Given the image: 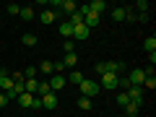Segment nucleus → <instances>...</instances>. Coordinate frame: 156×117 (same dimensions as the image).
<instances>
[{
  "label": "nucleus",
  "instance_id": "nucleus-11",
  "mask_svg": "<svg viewBox=\"0 0 156 117\" xmlns=\"http://www.w3.org/2000/svg\"><path fill=\"white\" fill-rule=\"evenodd\" d=\"M86 5H89V11L96 13V16H101V13L107 11V3H104V0H91V3H86Z\"/></svg>",
  "mask_w": 156,
  "mask_h": 117
},
{
  "label": "nucleus",
  "instance_id": "nucleus-22",
  "mask_svg": "<svg viewBox=\"0 0 156 117\" xmlns=\"http://www.w3.org/2000/svg\"><path fill=\"white\" fill-rule=\"evenodd\" d=\"M18 16H21L23 21H31L37 13H34V8H29V5H26V8H21V11H18Z\"/></svg>",
  "mask_w": 156,
  "mask_h": 117
},
{
  "label": "nucleus",
  "instance_id": "nucleus-27",
  "mask_svg": "<svg viewBox=\"0 0 156 117\" xmlns=\"http://www.w3.org/2000/svg\"><path fill=\"white\" fill-rule=\"evenodd\" d=\"M133 8H135V11H140V13H148V3H146V0H138Z\"/></svg>",
  "mask_w": 156,
  "mask_h": 117
},
{
  "label": "nucleus",
  "instance_id": "nucleus-13",
  "mask_svg": "<svg viewBox=\"0 0 156 117\" xmlns=\"http://www.w3.org/2000/svg\"><path fill=\"white\" fill-rule=\"evenodd\" d=\"M83 73H81V70H70V73H68V78H65V81H70V83H76V86H81V83H83Z\"/></svg>",
  "mask_w": 156,
  "mask_h": 117
},
{
  "label": "nucleus",
  "instance_id": "nucleus-18",
  "mask_svg": "<svg viewBox=\"0 0 156 117\" xmlns=\"http://www.w3.org/2000/svg\"><path fill=\"white\" fill-rule=\"evenodd\" d=\"M39 21L44 23V26H50V23L55 21V11H42L39 13Z\"/></svg>",
  "mask_w": 156,
  "mask_h": 117
},
{
  "label": "nucleus",
  "instance_id": "nucleus-20",
  "mask_svg": "<svg viewBox=\"0 0 156 117\" xmlns=\"http://www.w3.org/2000/svg\"><path fill=\"white\" fill-rule=\"evenodd\" d=\"M78 107H81L83 112H91V109H94V101H91L89 96H81V99H78Z\"/></svg>",
  "mask_w": 156,
  "mask_h": 117
},
{
  "label": "nucleus",
  "instance_id": "nucleus-19",
  "mask_svg": "<svg viewBox=\"0 0 156 117\" xmlns=\"http://www.w3.org/2000/svg\"><path fill=\"white\" fill-rule=\"evenodd\" d=\"M140 89H143V91H154V89H156V78H154V76H146L143 83H140Z\"/></svg>",
  "mask_w": 156,
  "mask_h": 117
},
{
  "label": "nucleus",
  "instance_id": "nucleus-21",
  "mask_svg": "<svg viewBox=\"0 0 156 117\" xmlns=\"http://www.w3.org/2000/svg\"><path fill=\"white\" fill-rule=\"evenodd\" d=\"M21 42H23V44H26V47H34V44H37V34L26 31V34H23V37H21Z\"/></svg>",
  "mask_w": 156,
  "mask_h": 117
},
{
  "label": "nucleus",
  "instance_id": "nucleus-28",
  "mask_svg": "<svg viewBox=\"0 0 156 117\" xmlns=\"http://www.w3.org/2000/svg\"><path fill=\"white\" fill-rule=\"evenodd\" d=\"M5 11L11 13V16H18V11H21V5H16V3H8V5H5Z\"/></svg>",
  "mask_w": 156,
  "mask_h": 117
},
{
  "label": "nucleus",
  "instance_id": "nucleus-10",
  "mask_svg": "<svg viewBox=\"0 0 156 117\" xmlns=\"http://www.w3.org/2000/svg\"><path fill=\"white\" fill-rule=\"evenodd\" d=\"M99 21H101V16H96V13H91V11L83 16V26L89 29V31H91L94 26H99Z\"/></svg>",
  "mask_w": 156,
  "mask_h": 117
},
{
  "label": "nucleus",
  "instance_id": "nucleus-17",
  "mask_svg": "<svg viewBox=\"0 0 156 117\" xmlns=\"http://www.w3.org/2000/svg\"><path fill=\"white\" fill-rule=\"evenodd\" d=\"M122 109H125V115H128V117H138V112H140V107L135 104V101H128V104H125Z\"/></svg>",
  "mask_w": 156,
  "mask_h": 117
},
{
  "label": "nucleus",
  "instance_id": "nucleus-2",
  "mask_svg": "<svg viewBox=\"0 0 156 117\" xmlns=\"http://www.w3.org/2000/svg\"><path fill=\"white\" fill-rule=\"evenodd\" d=\"M78 89H81V96H89V99H94L96 94H99V83H96V81H89V78H83V83L78 86Z\"/></svg>",
  "mask_w": 156,
  "mask_h": 117
},
{
  "label": "nucleus",
  "instance_id": "nucleus-30",
  "mask_svg": "<svg viewBox=\"0 0 156 117\" xmlns=\"http://www.w3.org/2000/svg\"><path fill=\"white\" fill-rule=\"evenodd\" d=\"M52 65H55V73H60V76H62V73H65V70H68V68H65V65H62V60H60V62H52Z\"/></svg>",
  "mask_w": 156,
  "mask_h": 117
},
{
  "label": "nucleus",
  "instance_id": "nucleus-15",
  "mask_svg": "<svg viewBox=\"0 0 156 117\" xmlns=\"http://www.w3.org/2000/svg\"><path fill=\"white\" fill-rule=\"evenodd\" d=\"M112 18L115 21H128V8H112Z\"/></svg>",
  "mask_w": 156,
  "mask_h": 117
},
{
  "label": "nucleus",
  "instance_id": "nucleus-14",
  "mask_svg": "<svg viewBox=\"0 0 156 117\" xmlns=\"http://www.w3.org/2000/svg\"><path fill=\"white\" fill-rule=\"evenodd\" d=\"M62 65H65V68H76V65H78V55H76V52H65Z\"/></svg>",
  "mask_w": 156,
  "mask_h": 117
},
{
  "label": "nucleus",
  "instance_id": "nucleus-3",
  "mask_svg": "<svg viewBox=\"0 0 156 117\" xmlns=\"http://www.w3.org/2000/svg\"><path fill=\"white\" fill-rule=\"evenodd\" d=\"M125 94H128V99H130V101H135V104H138V107H143L146 91L140 89V86H128V91H125Z\"/></svg>",
  "mask_w": 156,
  "mask_h": 117
},
{
  "label": "nucleus",
  "instance_id": "nucleus-1",
  "mask_svg": "<svg viewBox=\"0 0 156 117\" xmlns=\"http://www.w3.org/2000/svg\"><path fill=\"white\" fill-rule=\"evenodd\" d=\"M99 89H107V91L120 89V78H117V73H101V83H99Z\"/></svg>",
  "mask_w": 156,
  "mask_h": 117
},
{
  "label": "nucleus",
  "instance_id": "nucleus-5",
  "mask_svg": "<svg viewBox=\"0 0 156 117\" xmlns=\"http://www.w3.org/2000/svg\"><path fill=\"white\" fill-rule=\"evenodd\" d=\"M47 83H50V89H52V94H55V91H60V89H65V76H60V73H55V76H50L47 78Z\"/></svg>",
  "mask_w": 156,
  "mask_h": 117
},
{
  "label": "nucleus",
  "instance_id": "nucleus-32",
  "mask_svg": "<svg viewBox=\"0 0 156 117\" xmlns=\"http://www.w3.org/2000/svg\"><path fill=\"white\" fill-rule=\"evenodd\" d=\"M3 73H5V70H3V68H0V76H3Z\"/></svg>",
  "mask_w": 156,
  "mask_h": 117
},
{
  "label": "nucleus",
  "instance_id": "nucleus-12",
  "mask_svg": "<svg viewBox=\"0 0 156 117\" xmlns=\"http://www.w3.org/2000/svg\"><path fill=\"white\" fill-rule=\"evenodd\" d=\"M57 31H60V37H62V39H73V23H70V21H62Z\"/></svg>",
  "mask_w": 156,
  "mask_h": 117
},
{
  "label": "nucleus",
  "instance_id": "nucleus-31",
  "mask_svg": "<svg viewBox=\"0 0 156 117\" xmlns=\"http://www.w3.org/2000/svg\"><path fill=\"white\" fill-rule=\"evenodd\" d=\"M5 104H8V96L3 94V91H0V109H3V107H5Z\"/></svg>",
  "mask_w": 156,
  "mask_h": 117
},
{
  "label": "nucleus",
  "instance_id": "nucleus-16",
  "mask_svg": "<svg viewBox=\"0 0 156 117\" xmlns=\"http://www.w3.org/2000/svg\"><path fill=\"white\" fill-rule=\"evenodd\" d=\"M37 70H39V73H44L47 78H50V76H55V65H52L50 60H44V62H42V65L37 68Z\"/></svg>",
  "mask_w": 156,
  "mask_h": 117
},
{
  "label": "nucleus",
  "instance_id": "nucleus-6",
  "mask_svg": "<svg viewBox=\"0 0 156 117\" xmlns=\"http://www.w3.org/2000/svg\"><path fill=\"white\" fill-rule=\"evenodd\" d=\"M39 101H42V109H57V94H44V96H39Z\"/></svg>",
  "mask_w": 156,
  "mask_h": 117
},
{
  "label": "nucleus",
  "instance_id": "nucleus-9",
  "mask_svg": "<svg viewBox=\"0 0 156 117\" xmlns=\"http://www.w3.org/2000/svg\"><path fill=\"white\" fill-rule=\"evenodd\" d=\"M55 5H60V11H62V13H68V16L78 11V5L73 3V0H55Z\"/></svg>",
  "mask_w": 156,
  "mask_h": 117
},
{
  "label": "nucleus",
  "instance_id": "nucleus-8",
  "mask_svg": "<svg viewBox=\"0 0 156 117\" xmlns=\"http://www.w3.org/2000/svg\"><path fill=\"white\" fill-rule=\"evenodd\" d=\"M89 39V29L81 23V26H73V42H86Z\"/></svg>",
  "mask_w": 156,
  "mask_h": 117
},
{
  "label": "nucleus",
  "instance_id": "nucleus-26",
  "mask_svg": "<svg viewBox=\"0 0 156 117\" xmlns=\"http://www.w3.org/2000/svg\"><path fill=\"white\" fill-rule=\"evenodd\" d=\"M21 73H23V78H37V73H39V70H37L34 65H29L26 70H21Z\"/></svg>",
  "mask_w": 156,
  "mask_h": 117
},
{
  "label": "nucleus",
  "instance_id": "nucleus-4",
  "mask_svg": "<svg viewBox=\"0 0 156 117\" xmlns=\"http://www.w3.org/2000/svg\"><path fill=\"white\" fill-rule=\"evenodd\" d=\"M143 78H146V70L133 68V70L128 73V78H125V81H128V86H140V83H143Z\"/></svg>",
  "mask_w": 156,
  "mask_h": 117
},
{
  "label": "nucleus",
  "instance_id": "nucleus-29",
  "mask_svg": "<svg viewBox=\"0 0 156 117\" xmlns=\"http://www.w3.org/2000/svg\"><path fill=\"white\" fill-rule=\"evenodd\" d=\"M62 50H65V52H76V42H73V39H65Z\"/></svg>",
  "mask_w": 156,
  "mask_h": 117
},
{
  "label": "nucleus",
  "instance_id": "nucleus-25",
  "mask_svg": "<svg viewBox=\"0 0 156 117\" xmlns=\"http://www.w3.org/2000/svg\"><path fill=\"white\" fill-rule=\"evenodd\" d=\"M115 101H117V107H125V104H128L130 99H128V94H125V91H120V94H117V99H115Z\"/></svg>",
  "mask_w": 156,
  "mask_h": 117
},
{
  "label": "nucleus",
  "instance_id": "nucleus-24",
  "mask_svg": "<svg viewBox=\"0 0 156 117\" xmlns=\"http://www.w3.org/2000/svg\"><path fill=\"white\" fill-rule=\"evenodd\" d=\"M143 47H146V50H148V52H156V37H146Z\"/></svg>",
  "mask_w": 156,
  "mask_h": 117
},
{
  "label": "nucleus",
  "instance_id": "nucleus-23",
  "mask_svg": "<svg viewBox=\"0 0 156 117\" xmlns=\"http://www.w3.org/2000/svg\"><path fill=\"white\" fill-rule=\"evenodd\" d=\"M31 101H34V96H31V94H26V91L18 96V104H21L23 109H26V107H31Z\"/></svg>",
  "mask_w": 156,
  "mask_h": 117
},
{
  "label": "nucleus",
  "instance_id": "nucleus-7",
  "mask_svg": "<svg viewBox=\"0 0 156 117\" xmlns=\"http://www.w3.org/2000/svg\"><path fill=\"white\" fill-rule=\"evenodd\" d=\"M0 91H3V94H11V91H13V78H11V73H3V76H0Z\"/></svg>",
  "mask_w": 156,
  "mask_h": 117
}]
</instances>
